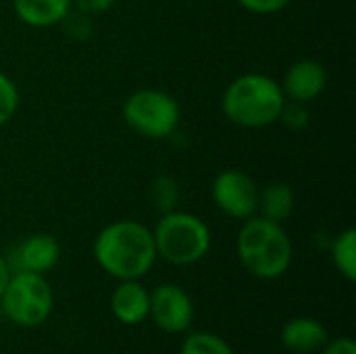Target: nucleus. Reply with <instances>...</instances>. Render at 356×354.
<instances>
[{"label":"nucleus","mask_w":356,"mask_h":354,"mask_svg":"<svg viewBox=\"0 0 356 354\" xmlns=\"http://www.w3.org/2000/svg\"><path fill=\"white\" fill-rule=\"evenodd\" d=\"M280 86L286 100L307 104L323 94L327 86V69L315 58L296 61L294 65H290Z\"/></svg>","instance_id":"9"},{"label":"nucleus","mask_w":356,"mask_h":354,"mask_svg":"<svg viewBox=\"0 0 356 354\" xmlns=\"http://www.w3.org/2000/svg\"><path fill=\"white\" fill-rule=\"evenodd\" d=\"M242 8L254 15H273L290 6L292 0H236Z\"/></svg>","instance_id":"21"},{"label":"nucleus","mask_w":356,"mask_h":354,"mask_svg":"<svg viewBox=\"0 0 356 354\" xmlns=\"http://www.w3.org/2000/svg\"><path fill=\"white\" fill-rule=\"evenodd\" d=\"M156 259L173 267H190L200 263L211 250V230L209 225L192 213L169 211L163 213L152 227Z\"/></svg>","instance_id":"4"},{"label":"nucleus","mask_w":356,"mask_h":354,"mask_svg":"<svg viewBox=\"0 0 356 354\" xmlns=\"http://www.w3.org/2000/svg\"><path fill=\"white\" fill-rule=\"evenodd\" d=\"M284 348L298 354H311L321 351L330 340L327 328L313 317H294L284 323L280 332Z\"/></svg>","instance_id":"12"},{"label":"nucleus","mask_w":356,"mask_h":354,"mask_svg":"<svg viewBox=\"0 0 356 354\" xmlns=\"http://www.w3.org/2000/svg\"><path fill=\"white\" fill-rule=\"evenodd\" d=\"M65 31V35L71 40V42H86L92 31H94V25H92V15H86L77 8H71L67 13V17L58 23Z\"/></svg>","instance_id":"18"},{"label":"nucleus","mask_w":356,"mask_h":354,"mask_svg":"<svg viewBox=\"0 0 356 354\" xmlns=\"http://www.w3.org/2000/svg\"><path fill=\"white\" fill-rule=\"evenodd\" d=\"M123 121L142 138L165 140L177 131L181 108L171 94L154 88H142L123 102Z\"/></svg>","instance_id":"6"},{"label":"nucleus","mask_w":356,"mask_h":354,"mask_svg":"<svg viewBox=\"0 0 356 354\" xmlns=\"http://www.w3.org/2000/svg\"><path fill=\"white\" fill-rule=\"evenodd\" d=\"M71 8L73 0H13L17 19L35 29L58 25Z\"/></svg>","instance_id":"13"},{"label":"nucleus","mask_w":356,"mask_h":354,"mask_svg":"<svg viewBox=\"0 0 356 354\" xmlns=\"http://www.w3.org/2000/svg\"><path fill=\"white\" fill-rule=\"evenodd\" d=\"M111 311L123 325H140L148 319L150 290L140 280H123L111 296Z\"/></svg>","instance_id":"11"},{"label":"nucleus","mask_w":356,"mask_h":354,"mask_svg":"<svg viewBox=\"0 0 356 354\" xmlns=\"http://www.w3.org/2000/svg\"><path fill=\"white\" fill-rule=\"evenodd\" d=\"M179 354H236L229 342L213 332H190L181 346Z\"/></svg>","instance_id":"16"},{"label":"nucleus","mask_w":356,"mask_h":354,"mask_svg":"<svg viewBox=\"0 0 356 354\" xmlns=\"http://www.w3.org/2000/svg\"><path fill=\"white\" fill-rule=\"evenodd\" d=\"M150 200H152V207L161 215L169 213V211H175L177 202H179V186H177V182L173 177H169V175H159L150 186Z\"/></svg>","instance_id":"17"},{"label":"nucleus","mask_w":356,"mask_h":354,"mask_svg":"<svg viewBox=\"0 0 356 354\" xmlns=\"http://www.w3.org/2000/svg\"><path fill=\"white\" fill-rule=\"evenodd\" d=\"M10 263L0 255V296H2V292H4V288H6V284H8V277H10Z\"/></svg>","instance_id":"24"},{"label":"nucleus","mask_w":356,"mask_h":354,"mask_svg":"<svg viewBox=\"0 0 356 354\" xmlns=\"http://www.w3.org/2000/svg\"><path fill=\"white\" fill-rule=\"evenodd\" d=\"M213 202L221 213L232 219H250L259 209V186L257 182L240 169H225L217 173L211 186Z\"/></svg>","instance_id":"7"},{"label":"nucleus","mask_w":356,"mask_h":354,"mask_svg":"<svg viewBox=\"0 0 356 354\" xmlns=\"http://www.w3.org/2000/svg\"><path fill=\"white\" fill-rule=\"evenodd\" d=\"M60 259V244L50 234H31L13 250L15 271L48 273Z\"/></svg>","instance_id":"10"},{"label":"nucleus","mask_w":356,"mask_h":354,"mask_svg":"<svg viewBox=\"0 0 356 354\" xmlns=\"http://www.w3.org/2000/svg\"><path fill=\"white\" fill-rule=\"evenodd\" d=\"M332 261L346 282L356 280V230H342L332 242Z\"/></svg>","instance_id":"15"},{"label":"nucleus","mask_w":356,"mask_h":354,"mask_svg":"<svg viewBox=\"0 0 356 354\" xmlns=\"http://www.w3.org/2000/svg\"><path fill=\"white\" fill-rule=\"evenodd\" d=\"M117 0H73V8L86 13V15H100L115 6Z\"/></svg>","instance_id":"23"},{"label":"nucleus","mask_w":356,"mask_h":354,"mask_svg":"<svg viewBox=\"0 0 356 354\" xmlns=\"http://www.w3.org/2000/svg\"><path fill=\"white\" fill-rule=\"evenodd\" d=\"M0 309L17 328H40L54 311V292L42 273L15 271L0 296Z\"/></svg>","instance_id":"5"},{"label":"nucleus","mask_w":356,"mask_h":354,"mask_svg":"<svg viewBox=\"0 0 356 354\" xmlns=\"http://www.w3.org/2000/svg\"><path fill=\"white\" fill-rule=\"evenodd\" d=\"M19 102H21V94L17 83L0 71V127L6 125L15 113L19 111Z\"/></svg>","instance_id":"19"},{"label":"nucleus","mask_w":356,"mask_h":354,"mask_svg":"<svg viewBox=\"0 0 356 354\" xmlns=\"http://www.w3.org/2000/svg\"><path fill=\"white\" fill-rule=\"evenodd\" d=\"M236 255L240 265L252 277L273 282L290 269L294 248L282 223L254 215L240 227L236 238Z\"/></svg>","instance_id":"2"},{"label":"nucleus","mask_w":356,"mask_h":354,"mask_svg":"<svg viewBox=\"0 0 356 354\" xmlns=\"http://www.w3.org/2000/svg\"><path fill=\"white\" fill-rule=\"evenodd\" d=\"M280 121L286 125V127H290V129H300V127H305L307 123H309V108H307V104H302V102H288L286 100V104H284V108H282V115H280Z\"/></svg>","instance_id":"20"},{"label":"nucleus","mask_w":356,"mask_h":354,"mask_svg":"<svg viewBox=\"0 0 356 354\" xmlns=\"http://www.w3.org/2000/svg\"><path fill=\"white\" fill-rule=\"evenodd\" d=\"M148 319L163 334H186L194 323V303L186 288L161 284L150 292Z\"/></svg>","instance_id":"8"},{"label":"nucleus","mask_w":356,"mask_h":354,"mask_svg":"<svg viewBox=\"0 0 356 354\" xmlns=\"http://www.w3.org/2000/svg\"><path fill=\"white\" fill-rule=\"evenodd\" d=\"M294 207H296L294 190L284 182H271L263 190H259L257 213H261V217L265 219L284 223L294 213Z\"/></svg>","instance_id":"14"},{"label":"nucleus","mask_w":356,"mask_h":354,"mask_svg":"<svg viewBox=\"0 0 356 354\" xmlns=\"http://www.w3.org/2000/svg\"><path fill=\"white\" fill-rule=\"evenodd\" d=\"M92 252L98 267L117 282L140 280L156 263L152 230L134 219L104 225L94 238Z\"/></svg>","instance_id":"1"},{"label":"nucleus","mask_w":356,"mask_h":354,"mask_svg":"<svg viewBox=\"0 0 356 354\" xmlns=\"http://www.w3.org/2000/svg\"><path fill=\"white\" fill-rule=\"evenodd\" d=\"M321 354H356V342L350 336H342L336 340H327L321 348Z\"/></svg>","instance_id":"22"},{"label":"nucleus","mask_w":356,"mask_h":354,"mask_svg":"<svg viewBox=\"0 0 356 354\" xmlns=\"http://www.w3.org/2000/svg\"><path fill=\"white\" fill-rule=\"evenodd\" d=\"M286 96L277 79L265 73H244L223 92V115L240 127L261 129L280 121Z\"/></svg>","instance_id":"3"}]
</instances>
